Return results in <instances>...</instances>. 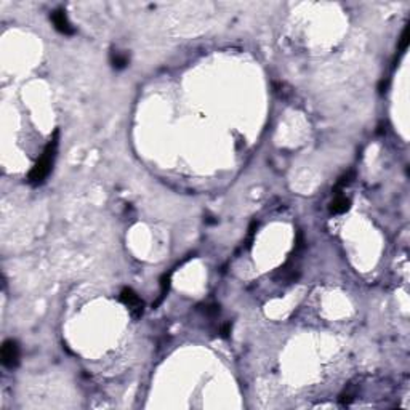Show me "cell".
<instances>
[{"label":"cell","instance_id":"obj_5","mask_svg":"<svg viewBox=\"0 0 410 410\" xmlns=\"http://www.w3.org/2000/svg\"><path fill=\"white\" fill-rule=\"evenodd\" d=\"M349 207H351V200L342 194H337V197L330 204V213H333V215H342V213H346L349 210Z\"/></svg>","mask_w":410,"mask_h":410},{"label":"cell","instance_id":"obj_3","mask_svg":"<svg viewBox=\"0 0 410 410\" xmlns=\"http://www.w3.org/2000/svg\"><path fill=\"white\" fill-rule=\"evenodd\" d=\"M119 300H120V303L125 304L127 308L130 309V313L135 319L143 316L144 303H143V300L138 297V293L133 290V288H130V287L122 288V292H120V295H119Z\"/></svg>","mask_w":410,"mask_h":410},{"label":"cell","instance_id":"obj_2","mask_svg":"<svg viewBox=\"0 0 410 410\" xmlns=\"http://www.w3.org/2000/svg\"><path fill=\"white\" fill-rule=\"evenodd\" d=\"M20 357H21L20 345L15 340H7L2 346V351H0V359H2L3 367L13 370V368L20 366Z\"/></svg>","mask_w":410,"mask_h":410},{"label":"cell","instance_id":"obj_8","mask_svg":"<svg viewBox=\"0 0 410 410\" xmlns=\"http://www.w3.org/2000/svg\"><path fill=\"white\" fill-rule=\"evenodd\" d=\"M353 176H354V173L353 172H349V173H346V175H343L342 178H340V180L337 181V186H335V194H340V191H342V189H345L346 186H348V184L353 181Z\"/></svg>","mask_w":410,"mask_h":410},{"label":"cell","instance_id":"obj_7","mask_svg":"<svg viewBox=\"0 0 410 410\" xmlns=\"http://www.w3.org/2000/svg\"><path fill=\"white\" fill-rule=\"evenodd\" d=\"M170 279H172V273L165 274L162 279H160V293H159L157 300H155V302L152 303V308H157V306L165 300L167 293H169V288H170Z\"/></svg>","mask_w":410,"mask_h":410},{"label":"cell","instance_id":"obj_6","mask_svg":"<svg viewBox=\"0 0 410 410\" xmlns=\"http://www.w3.org/2000/svg\"><path fill=\"white\" fill-rule=\"evenodd\" d=\"M109 60H111V65L114 69H125L129 66V61L130 58L127 53H122V51H117V50H112L111 55H109Z\"/></svg>","mask_w":410,"mask_h":410},{"label":"cell","instance_id":"obj_9","mask_svg":"<svg viewBox=\"0 0 410 410\" xmlns=\"http://www.w3.org/2000/svg\"><path fill=\"white\" fill-rule=\"evenodd\" d=\"M407 45H409V27H406V29L402 31V36H401V40H399V50H401V53H402V51L407 50Z\"/></svg>","mask_w":410,"mask_h":410},{"label":"cell","instance_id":"obj_11","mask_svg":"<svg viewBox=\"0 0 410 410\" xmlns=\"http://www.w3.org/2000/svg\"><path fill=\"white\" fill-rule=\"evenodd\" d=\"M229 332H231V324H226V325L223 327V335H224V337H228Z\"/></svg>","mask_w":410,"mask_h":410},{"label":"cell","instance_id":"obj_4","mask_svg":"<svg viewBox=\"0 0 410 410\" xmlns=\"http://www.w3.org/2000/svg\"><path fill=\"white\" fill-rule=\"evenodd\" d=\"M50 20H51V22H53V26H55L56 31L61 32V34H65V36H72V34L76 32V29H74V26L71 24V21H69L66 11L63 10V8L55 10L53 13H51Z\"/></svg>","mask_w":410,"mask_h":410},{"label":"cell","instance_id":"obj_1","mask_svg":"<svg viewBox=\"0 0 410 410\" xmlns=\"http://www.w3.org/2000/svg\"><path fill=\"white\" fill-rule=\"evenodd\" d=\"M56 148H58V130L53 133V136L50 138V141H48L47 146H45L42 155H40V159L34 164L31 172H29V175H27V183L29 184H32V186H39V184H42L45 180H47V176L51 172V167H53Z\"/></svg>","mask_w":410,"mask_h":410},{"label":"cell","instance_id":"obj_10","mask_svg":"<svg viewBox=\"0 0 410 410\" xmlns=\"http://www.w3.org/2000/svg\"><path fill=\"white\" fill-rule=\"evenodd\" d=\"M257 228H258V223H257V221H252L250 228H248V237H247V245H248V247L252 245V242H253V236H255Z\"/></svg>","mask_w":410,"mask_h":410}]
</instances>
